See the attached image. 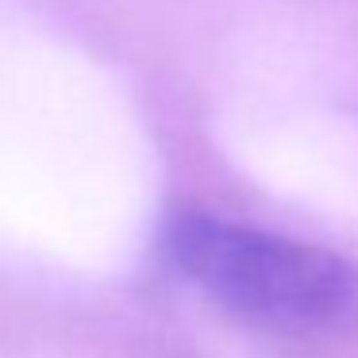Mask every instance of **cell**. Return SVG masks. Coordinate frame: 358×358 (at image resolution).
I'll return each instance as SVG.
<instances>
[{
    "label": "cell",
    "instance_id": "obj_1",
    "mask_svg": "<svg viewBox=\"0 0 358 358\" xmlns=\"http://www.w3.org/2000/svg\"><path fill=\"white\" fill-rule=\"evenodd\" d=\"M166 255L212 304L250 327L301 339L358 331V266L324 247L212 212H178L166 224Z\"/></svg>",
    "mask_w": 358,
    "mask_h": 358
}]
</instances>
